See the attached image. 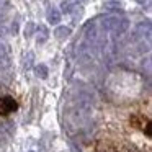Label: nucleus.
<instances>
[{
  "label": "nucleus",
  "instance_id": "f257e3e1",
  "mask_svg": "<svg viewBox=\"0 0 152 152\" xmlns=\"http://www.w3.org/2000/svg\"><path fill=\"white\" fill-rule=\"evenodd\" d=\"M92 106H93L92 95L87 92H82L79 95V98H77V103H75V115L82 121H85V119H88L90 113H92Z\"/></svg>",
  "mask_w": 152,
  "mask_h": 152
},
{
  "label": "nucleus",
  "instance_id": "f03ea898",
  "mask_svg": "<svg viewBox=\"0 0 152 152\" xmlns=\"http://www.w3.org/2000/svg\"><path fill=\"white\" fill-rule=\"evenodd\" d=\"M96 49H98V48H96L95 44H90L88 41L83 39L82 43L79 44V48H77L79 61L82 64H87V62H90V61H93V57H95V54H96Z\"/></svg>",
  "mask_w": 152,
  "mask_h": 152
},
{
  "label": "nucleus",
  "instance_id": "7ed1b4c3",
  "mask_svg": "<svg viewBox=\"0 0 152 152\" xmlns=\"http://www.w3.org/2000/svg\"><path fill=\"white\" fill-rule=\"evenodd\" d=\"M128 30H129V20H128V18L116 17V20H115V23H113L110 33H111L115 38H119V36H123Z\"/></svg>",
  "mask_w": 152,
  "mask_h": 152
},
{
  "label": "nucleus",
  "instance_id": "20e7f679",
  "mask_svg": "<svg viewBox=\"0 0 152 152\" xmlns=\"http://www.w3.org/2000/svg\"><path fill=\"white\" fill-rule=\"evenodd\" d=\"M98 38H100L98 26H96V23L90 21V23L85 26V30H83V39L88 41L90 44H95V46H96V43H98ZM96 48H98V46H96Z\"/></svg>",
  "mask_w": 152,
  "mask_h": 152
},
{
  "label": "nucleus",
  "instance_id": "39448f33",
  "mask_svg": "<svg viewBox=\"0 0 152 152\" xmlns=\"http://www.w3.org/2000/svg\"><path fill=\"white\" fill-rule=\"evenodd\" d=\"M10 67V49L5 43L0 41V70Z\"/></svg>",
  "mask_w": 152,
  "mask_h": 152
},
{
  "label": "nucleus",
  "instance_id": "423d86ee",
  "mask_svg": "<svg viewBox=\"0 0 152 152\" xmlns=\"http://www.w3.org/2000/svg\"><path fill=\"white\" fill-rule=\"evenodd\" d=\"M17 110V102L12 96H5L0 98V115H8V113Z\"/></svg>",
  "mask_w": 152,
  "mask_h": 152
},
{
  "label": "nucleus",
  "instance_id": "0eeeda50",
  "mask_svg": "<svg viewBox=\"0 0 152 152\" xmlns=\"http://www.w3.org/2000/svg\"><path fill=\"white\" fill-rule=\"evenodd\" d=\"M103 7H105V10H108V12H121L123 10V5H121L119 0H106Z\"/></svg>",
  "mask_w": 152,
  "mask_h": 152
},
{
  "label": "nucleus",
  "instance_id": "6e6552de",
  "mask_svg": "<svg viewBox=\"0 0 152 152\" xmlns=\"http://www.w3.org/2000/svg\"><path fill=\"white\" fill-rule=\"evenodd\" d=\"M48 21H49L51 25H57L61 21V12L54 7L49 8V10H48Z\"/></svg>",
  "mask_w": 152,
  "mask_h": 152
},
{
  "label": "nucleus",
  "instance_id": "1a4fd4ad",
  "mask_svg": "<svg viewBox=\"0 0 152 152\" xmlns=\"http://www.w3.org/2000/svg\"><path fill=\"white\" fill-rule=\"evenodd\" d=\"M70 33H72V30L69 26H59L54 30V34H56L57 39H66V38L70 36Z\"/></svg>",
  "mask_w": 152,
  "mask_h": 152
},
{
  "label": "nucleus",
  "instance_id": "9d476101",
  "mask_svg": "<svg viewBox=\"0 0 152 152\" xmlns=\"http://www.w3.org/2000/svg\"><path fill=\"white\" fill-rule=\"evenodd\" d=\"M79 5V2L77 0H62V4H61V8H62V12L64 13H69L70 15V12L74 10V8Z\"/></svg>",
  "mask_w": 152,
  "mask_h": 152
},
{
  "label": "nucleus",
  "instance_id": "9b49d317",
  "mask_svg": "<svg viewBox=\"0 0 152 152\" xmlns=\"http://www.w3.org/2000/svg\"><path fill=\"white\" fill-rule=\"evenodd\" d=\"M49 38V30L46 26H39L38 28V43H44V41Z\"/></svg>",
  "mask_w": 152,
  "mask_h": 152
},
{
  "label": "nucleus",
  "instance_id": "f8f14e48",
  "mask_svg": "<svg viewBox=\"0 0 152 152\" xmlns=\"http://www.w3.org/2000/svg\"><path fill=\"white\" fill-rule=\"evenodd\" d=\"M33 59H34V54H33V53H28V54H26V57H25V62H23L25 70L31 69V66H33Z\"/></svg>",
  "mask_w": 152,
  "mask_h": 152
},
{
  "label": "nucleus",
  "instance_id": "ddd939ff",
  "mask_svg": "<svg viewBox=\"0 0 152 152\" xmlns=\"http://www.w3.org/2000/svg\"><path fill=\"white\" fill-rule=\"evenodd\" d=\"M36 75L41 77V79H46L48 77V67L44 66V64H39V66L36 67Z\"/></svg>",
  "mask_w": 152,
  "mask_h": 152
},
{
  "label": "nucleus",
  "instance_id": "4468645a",
  "mask_svg": "<svg viewBox=\"0 0 152 152\" xmlns=\"http://www.w3.org/2000/svg\"><path fill=\"white\" fill-rule=\"evenodd\" d=\"M10 8V0H0V13L4 15Z\"/></svg>",
  "mask_w": 152,
  "mask_h": 152
},
{
  "label": "nucleus",
  "instance_id": "2eb2a0df",
  "mask_svg": "<svg viewBox=\"0 0 152 152\" xmlns=\"http://www.w3.org/2000/svg\"><path fill=\"white\" fill-rule=\"evenodd\" d=\"M33 31H34V25L31 23H26V28H25V38H30L31 34H33Z\"/></svg>",
  "mask_w": 152,
  "mask_h": 152
},
{
  "label": "nucleus",
  "instance_id": "dca6fc26",
  "mask_svg": "<svg viewBox=\"0 0 152 152\" xmlns=\"http://www.w3.org/2000/svg\"><path fill=\"white\" fill-rule=\"evenodd\" d=\"M4 132H2V129H0V147H2V145H4Z\"/></svg>",
  "mask_w": 152,
  "mask_h": 152
},
{
  "label": "nucleus",
  "instance_id": "f3484780",
  "mask_svg": "<svg viewBox=\"0 0 152 152\" xmlns=\"http://www.w3.org/2000/svg\"><path fill=\"white\" fill-rule=\"evenodd\" d=\"M136 2H137V4H141V5H144V2H145V0H136Z\"/></svg>",
  "mask_w": 152,
  "mask_h": 152
},
{
  "label": "nucleus",
  "instance_id": "a211bd4d",
  "mask_svg": "<svg viewBox=\"0 0 152 152\" xmlns=\"http://www.w3.org/2000/svg\"><path fill=\"white\" fill-rule=\"evenodd\" d=\"M77 2H85V0H77Z\"/></svg>",
  "mask_w": 152,
  "mask_h": 152
},
{
  "label": "nucleus",
  "instance_id": "6ab92c4d",
  "mask_svg": "<svg viewBox=\"0 0 152 152\" xmlns=\"http://www.w3.org/2000/svg\"><path fill=\"white\" fill-rule=\"evenodd\" d=\"M30 152H36V151H30Z\"/></svg>",
  "mask_w": 152,
  "mask_h": 152
}]
</instances>
